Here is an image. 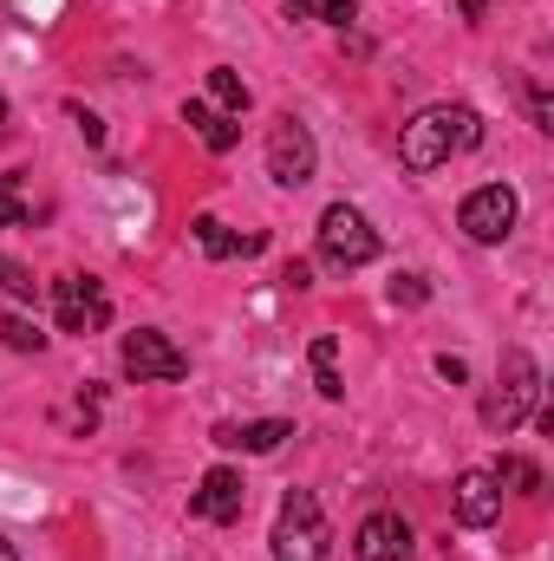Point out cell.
<instances>
[{
    "label": "cell",
    "mask_w": 554,
    "mask_h": 561,
    "mask_svg": "<svg viewBox=\"0 0 554 561\" xmlns=\"http://www.w3.org/2000/svg\"><path fill=\"white\" fill-rule=\"evenodd\" d=\"M476 144H483V118L470 105H430V112H417L412 125L399 131V163L412 176H430L457 150H476Z\"/></svg>",
    "instance_id": "1"
},
{
    "label": "cell",
    "mask_w": 554,
    "mask_h": 561,
    "mask_svg": "<svg viewBox=\"0 0 554 561\" xmlns=\"http://www.w3.org/2000/svg\"><path fill=\"white\" fill-rule=\"evenodd\" d=\"M535 399H542V366H535L522 346H509V353H503V379H496L489 399H483V424H489V431H516V424L535 412Z\"/></svg>",
    "instance_id": "2"
},
{
    "label": "cell",
    "mask_w": 554,
    "mask_h": 561,
    "mask_svg": "<svg viewBox=\"0 0 554 561\" xmlns=\"http://www.w3.org/2000/svg\"><path fill=\"white\" fill-rule=\"evenodd\" d=\"M320 262H326V268H339V275H353V268L379 262V229H372L353 203H333V209L320 216Z\"/></svg>",
    "instance_id": "3"
},
{
    "label": "cell",
    "mask_w": 554,
    "mask_h": 561,
    "mask_svg": "<svg viewBox=\"0 0 554 561\" xmlns=\"http://www.w3.org/2000/svg\"><path fill=\"white\" fill-rule=\"evenodd\" d=\"M275 561H326V523L307 490H287L275 516Z\"/></svg>",
    "instance_id": "4"
},
{
    "label": "cell",
    "mask_w": 554,
    "mask_h": 561,
    "mask_svg": "<svg viewBox=\"0 0 554 561\" xmlns=\"http://www.w3.org/2000/svg\"><path fill=\"white\" fill-rule=\"evenodd\" d=\"M516 216H522L516 190H509V183H483V190H470V196H463V209H457V229H463L470 242L496 249V242H509Z\"/></svg>",
    "instance_id": "5"
},
{
    "label": "cell",
    "mask_w": 554,
    "mask_h": 561,
    "mask_svg": "<svg viewBox=\"0 0 554 561\" xmlns=\"http://www.w3.org/2000/svg\"><path fill=\"white\" fill-rule=\"evenodd\" d=\"M118 359H125V373L131 379H157V386H170V379H189V353L170 340V333H157V327H138V333H125V346H118Z\"/></svg>",
    "instance_id": "6"
},
{
    "label": "cell",
    "mask_w": 554,
    "mask_h": 561,
    "mask_svg": "<svg viewBox=\"0 0 554 561\" xmlns=\"http://www.w3.org/2000/svg\"><path fill=\"white\" fill-rule=\"evenodd\" d=\"M53 307H59V333H105L112 327V294L92 275H66L53 287Z\"/></svg>",
    "instance_id": "7"
},
{
    "label": "cell",
    "mask_w": 554,
    "mask_h": 561,
    "mask_svg": "<svg viewBox=\"0 0 554 561\" xmlns=\"http://www.w3.org/2000/svg\"><path fill=\"white\" fill-rule=\"evenodd\" d=\"M313 163H320L313 131L300 118H275L268 125V176H275L280 190H300V183H313Z\"/></svg>",
    "instance_id": "8"
},
{
    "label": "cell",
    "mask_w": 554,
    "mask_h": 561,
    "mask_svg": "<svg viewBox=\"0 0 554 561\" xmlns=\"http://www.w3.org/2000/svg\"><path fill=\"white\" fill-rule=\"evenodd\" d=\"M450 510H457L463 529H489V523L503 516V483H496L489 470H463V477L450 483Z\"/></svg>",
    "instance_id": "9"
},
{
    "label": "cell",
    "mask_w": 554,
    "mask_h": 561,
    "mask_svg": "<svg viewBox=\"0 0 554 561\" xmlns=\"http://www.w3.org/2000/svg\"><path fill=\"white\" fill-rule=\"evenodd\" d=\"M353 561H412V523L392 516V510L366 516L359 536H353Z\"/></svg>",
    "instance_id": "10"
},
{
    "label": "cell",
    "mask_w": 554,
    "mask_h": 561,
    "mask_svg": "<svg viewBox=\"0 0 554 561\" xmlns=\"http://www.w3.org/2000/svg\"><path fill=\"white\" fill-rule=\"evenodd\" d=\"M242 503H249V483H242V470H229V463H216V470L203 477V490L189 496V510H196L203 523H242Z\"/></svg>",
    "instance_id": "11"
},
{
    "label": "cell",
    "mask_w": 554,
    "mask_h": 561,
    "mask_svg": "<svg viewBox=\"0 0 554 561\" xmlns=\"http://www.w3.org/2000/svg\"><path fill=\"white\" fill-rule=\"evenodd\" d=\"M293 437V424L287 419H255V424H216V444H229V450H255V457H268Z\"/></svg>",
    "instance_id": "12"
},
{
    "label": "cell",
    "mask_w": 554,
    "mask_h": 561,
    "mask_svg": "<svg viewBox=\"0 0 554 561\" xmlns=\"http://www.w3.org/2000/svg\"><path fill=\"white\" fill-rule=\"evenodd\" d=\"M183 125H196V138L209 144V150H235V138H242V125L229 112H216L209 99H189L183 105Z\"/></svg>",
    "instance_id": "13"
},
{
    "label": "cell",
    "mask_w": 554,
    "mask_h": 561,
    "mask_svg": "<svg viewBox=\"0 0 554 561\" xmlns=\"http://www.w3.org/2000/svg\"><path fill=\"white\" fill-rule=\"evenodd\" d=\"M307 359H313V386H320V399H346V386H339V340L320 333V340L307 346Z\"/></svg>",
    "instance_id": "14"
},
{
    "label": "cell",
    "mask_w": 554,
    "mask_h": 561,
    "mask_svg": "<svg viewBox=\"0 0 554 561\" xmlns=\"http://www.w3.org/2000/svg\"><path fill=\"white\" fill-rule=\"evenodd\" d=\"M209 105L229 112V118H242V112H249V85H242V72L216 66V72H209Z\"/></svg>",
    "instance_id": "15"
},
{
    "label": "cell",
    "mask_w": 554,
    "mask_h": 561,
    "mask_svg": "<svg viewBox=\"0 0 554 561\" xmlns=\"http://www.w3.org/2000/svg\"><path fill=\"white\" fill-rule=\"evenodd\" d=\"M189 229H196V242H203V255H209V262H229V255H242V242H235V236H229L216 216H196Z\"/></svg>",
    "instance_id": "16"
},
{
    "label": "cell",
    "mask_w": 554,
    "mask_h": 561,
    "mask_svg": "<svg viewBox=\"0 0 554 561\" xmlns=\"http://www.w3.org/2000/svg\"><path fill=\"white\" fill-rule=\"evenodd\" d=\"M489 477H496V483H509V490H522V496H542V470H535L529 457H503Z\"/></svg>",
    "instance_id": "17"
},
{
    "label": "cell",
    "mask_w": 554,
    "mask_h": 561,
    "mask_svg": "<svg viewBox=\"0 0 554 561\" xmlns=\"http://www.w3.org/2000/svg\"><path fill=\"white\" fill-rule=\"evenodd\" d=\"M20 183H26V170H7V176H0V229H20V222H26V196H20Z\"/></svg>",
    "instance_id": "18"
},
{
    "label": "cell",
    "mask_w": 554,
    "mask_h": 561,
    "mask_svg": "<svg viewBox=\"0 0 554 561\" xmlns=\"http://www.w3.org/2000/svg\"><path fill=\"white\" fill-rule=\"evenodd\" d=\"M0 340H7L13 353H39V346H46V333H39L26 313H7V320H0Z\"/></svg>",
    "instance_id": "19"
},
{
    "label": "cell",
    "mask_w": 554,
    "mask_h": 561,
    "mask_svg": "<svg viewBox=\"0 0 554 561\" xmlns=\"http://www.w3.org/2000/svg\"><path fill=\"white\" fill-rule=\"evenodd\" d=\"M0 294H13V300H33L39 294V280L26 262H13V255H0Z\"/></svg>",
    "instance_id": "20"
},
{
    "label": "cell",
    "mask_w": 554,
    "mask_h": 561,
    "mask_svg": "<svg viewBox=\"0 0 554 561\" xmlns=\"http://www.w3.org/2000/svg\"><path fill=\"white\" fill-rule=\"evenodd\" d=\"M392 300H399V307H424V300H430L424 275H392Z\"/></svg>",
    "instance_id": "21"
},
{
    "label": "cell",
    "mask_w": 554,
    "mask_h": 561,
    "mask_svg": "<svg viewBox=\"0 0 554 561\" xmlns=\"http://www.w3.org/2000/svg\"><path fill=\"white\" fill-rule=\"evenodd\" d=\"M320 20L326 26H353L359 20V0H320Z\"/></svg>",
    "instance_id": "22"
},
{
    "label": "cell",
    "mask_w": 554,
    "mask_h": 561,
    "mask_svg": "<svg viewBox=\"0 0 554 561\" xmlns=\"http://www.w3.org/2000/svg\"><path fill=\"white\" fill-rule=\"evenodd\" d=\"M529 112H535V131H554V99L542 92V85L529 92Z\"/></svg>",
    "instance_id": "23"
},
{
    "label": "cell",
    "mask_w": 554,
    "mask_h": 561,
    "mask_svg": "<svg viewBox=\"0 0 554 561\" xmlns=\"http://www.w3.org/2000/svg\"><path fill=\"white\" fill-rule=\"evenodd\" d=\"M437 379H450V386H463V379H470V366H463L457 353H443V359H437Z\"/></svg>",
    "instance_id": "24"
},
{
    "label": "cell",
    "mask_w": 554,
    "mask_h": 561,
    "mask_svg": "<svg viewBox=\"0 0 554 561\" xmlns=\"http://www.w3.org/2000/svg\"><path fill=\"white\" fill-rule=\"evenodd\" d=\"M72 118H79V131H85V144H105V125L85 112V105H72Z\"/></svg>",
    "instance_id": "25"
},
{
    "label": "cell",
    "mask_w": 554,
    "mask_h": 561,
    "mask_svg": "<svg viewBox=\"0 0 554 561\" xmlns=\"http://www.w3.org/2000/svg\"><path fill=\"white\" fill-rule=\"evenodd\" d=\"M280 280H287V287H307V280H313V268H307V262H287V268H280Z\"/></svg>",
    "instance_id": "26"
},
{
    "label": "cell",
    "mask_w": 554,
    "mask_h": 561,
    "mask_svg": "<svg viewBox=\"0 0 554 561\" xmlns=\"http://www.w3.org/2000/svg\"><path fill=\"white\" fill-rule=\"evenodd\" d=\"M457 7H463L470 20H483V7H489V0H457Z\"/></svg>",
    "instance_id": "27"
},
{
    "label": "cell",
    "mask_w": 554,
    "mask_h": 561,
    "mask_svg": "<svg viewBox=\"0 0 554 561\" xmlns=\"http://www.w3.org/2000/svg\"><path fill=\"white\" fill-rule=\"evenodd\" d=\"M0 138H7V99H0Z\"/></svg>",
    "instance_id": "28"
},
{
    "label": "cell",
    "mask_w": 554,
    "mask_h": 561,
    "mask_svg": "<svg viewBox=\"0 0 554 561\" xmlns=\"http://www.w3.org/2000/svg\"><path fill=\"white\" fill-rule=\"evenodd\" d=\"M0 561H13V549H7V542H0Z\"/></svg>",
    "instance_id": "29"
},
{
    "label": "cell",
    "mask_w": 554,
    "mask_h": 561,
    "mask_svg": "<svg viewBox=\"0 0 554 561\" xmlns=\"http://www.w3.org/2000/svg\"><path fill=\"white\" fill-rule=\"evenodd\" d=\"M287 7H293V13H300V7H307V0H287Z\"/></svg>",
    "instance_id": "30"
}]
</instances>
